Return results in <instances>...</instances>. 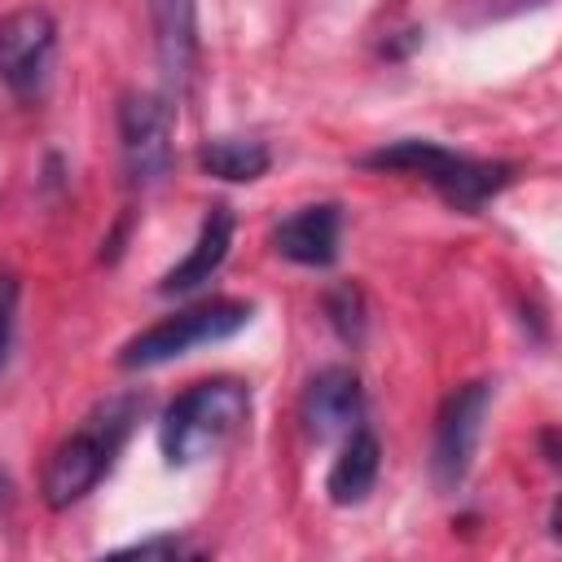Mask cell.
<instances>
[{
  "label": "cell",
  "instance_id": "1",
  "mask_svg": "<svg viewBox=\"0 0 562 562\" xmlns=\"http://www.w3.org/2000/svg\"><path fill=\"white\" fill-rule=\"evenodd\" d=\"M145 413V395H110L101 400L48 457L44 465V505L48 509H70L75 501H83L110 470H114V457L123 452L132 426L140 422Z\"/></svg>",
  "mask_w": 562,
  "mask_h": 562
},
{
  "label": "cell",
  "instance_id": "2",
  "mask_svg": "<svg viewBox=\"0 0 562 562\" xmlns=\"http://www.w3.org/2000/svg\"><path fill=\"white\" fill-rule=\"evenodd\" d=\"M250 422V386L241 378H202L184 386L158 417V452L171 470L198 465L228 448Z\"/></svg>",
  "mask_w": 562,
  "mask_h": 562
},
{
  "label": "cell",
  "instance_id": "3",
  "mask_svg": "<svg viewBox=\"0 0 562 562\" xmlns=\"http://www.w3.org/2000/svg\"><path fill=\"white\" fill-rule=\"evenodd\" d=\"M360 162L373 167V171H408V176H422L457 211H479L483 202H492L518 176L514 162L470 158V154H457V149H448L439 140H426V136H400V140L364 154Z\"/></svg>",
  "mask_w": 562,
  "mask_h": 562
},
{
  "label": "cell",
  "instance_id": "4",
  "mask_svg": "<svg viewBox=\"0 0 562 562\" xmlns=\"http://www.w3.org/2000/svg\"><path fill=\"white\" fill-rule=\"evenodd\" d=\"M255 321V303L250 299H202V303H189L154 325H145L140 334H132L123 347H119V369L136 373V369H158L176 356H189L193 347H211V342H224L233 334H241L246 325Z\"/></svg>",
  "mask_w": 562,
  "mask_h": 562
},
{
  "label": "cell",
  "instance_id": "5",
  "mask_svg": "<svg viewBox=\"0 0 562 562\" xmlns=\"http://www.w3.org/2000/svg\"><path fill=\"white\" fill-rule=\"evenodd\" d=\"M176 105L162 92L132 88L119 97V149L132 189H154L176 167Z\"/></svg>",
  "mask_w": 562,
  "mask_h": 562
},
{
  "label": "cell",
  "instance_id": "6",
  "mask_svg": "<svg viewBox=\"0 0 562 562\" xmlns=\"http://www.w3.org/2000/svg\"><path fill=\"white\" fill-rule=\"evenodd\" d=\"M492 408V382L474 378L461 382L443 395L435 413V439H430V479L439 492H457L474 465L479 439H483V417Z\"/></svg>",
  "mask_w": 562,
  "mask_h": 562
},
{
  "label": "cell",
  "instance_id": "7",
  "mask_svg": "<svg viewBox=\"0 0 562 562\" xmlns=\"http://www.w3.org/2000/svg\"><path fill=\"white\" fill-rule=\"evenodd\" d=\"M53 53H57V22L48 9L22 4L0 18V83L13 97L31 101L44 92Z\"/></svg>",
  "mask_w": 562,
  "mask_h": 562
},
{
  "label": "cell",
  "instance_id": "8",
  "mask_svg": "<svg viewBox=\"0 0 562 562\" xmlns=\"http://www.w3.org/2000/svg\"><path fill=\"white\" fill-rule=\"evenodd\" d=\"M299 417L307 439L316 443H334L342 435H351L364 422V386L360 373L347 364H325L307 378L303 400H299Z\"/></svg>",
  "mask_w": 562,
  "mask_h": 562
},
{
  "label": "cell",
  "instance_id": "9",
  "mask_svg": "<svg viewBox=\"0 0 562 562\" xmlns=\"http://www.w3.org/2000/svg\"><path fill=\"white\" fill-rule=\"evenodd\" d=\"M338 241H342V206L338 202L299 206L272 228V250L303 268H329L338 259Z\"/></svg>",
  "mask_w": 562,
  "mask_h": 562
},
{
  "label": "cell",
  "instance_id": "10",
  "mask_svg": "<svg viewBox=\"0 0 562 562\" xmlns=\"http://www.w3.org/2000/svg\"><path fill=\"white\" fill-rule=\"evenodd\" d=\"M233 228H237V224H233V211H228L224 202H215V206L202 215V224H198V237H193L189 255H184L176 268H167V272H162L158 294H189V290H198L202 281H211V277L220 272V263L228 259Z\"/></svg>",
  "mask_w": 562,
  "mask_h": 562
},
{
  "label": "cell",
  "instance_id": "11",
  "mask_svg": "<svg viewBox=\"0 0 562 562\" xmlns=\"http://www.w3.org/2000/svg\"><path fill=\"white\" fill-rule=\"evenodd\" d=\"M158 66L171 88H184L198 61V0H149Z\"/></svg>",
  "mask_w": 562,
  "mask_h": 562
},
{
  "label": "cell",
  "instance_id": "12",
  "mask_svg": "<svg viewBox=\"0 0 562 562\" xmlns=\"http://www.w3.org/2000/svg\"><path fill=\"white\" fill-rule=\"evenodd\" d=\"M378 470H382V443H378V435L360 422L351 435H342V448H338V457H334V465H329V479H325L329 501L342 505V509L369 501V492H373V483H378Z\"/></svg>",
  "mask_w": 562,
  "mask_h": 562
},
{
  "label": "cell",
  "instance_id": "13",
  "mask_svg": "<svg viewBox=\"0 0 562 562\" xmlns=\"http://www.w3.org/2000/svg\"><path fill=\"white\" fill-rule=\"evenodd\" d=\"M198 167L215 180L228 184H250L259 176H268L272 167V149L259 136H206L198 145Z\"/></svg>",
  "mask_w": 562,
  "mask_h": 562
},
{
  "label": "cell",
  "instance_id": "14",
  "mask_svg": "<svg viewBox=\"0 0 562 562\" xmlns=\"http://www.w3.org/2000/svg\"><path fill=\"white\" fill-rule=\"evenodd\" d=\"M321 307H325L329 329H334L347 347L364 342V329H369V303H364V290H360L356 281H334V285L321 294Z\"/></svg>",
  "mask_w": 562,
  "mask_h": 562
},
{
  "label": "cell",
  "instance_id": "15",
  "mask_svg": "<svg viewBox=\"0 0 562 562\" xmlns=\"http://www.w3.org/2000/svg\"><path fill=\"white\" fill-rule=\"evenodd\" d=\"M18 299H22V281L18 272H0V373L13 356V338H18Z\"/></svg>",
  "mask_w": 562,
  "mask_h": 562
},
{
  "label": "cell",
  "instance_id": "16",
  "mask_svg": "<svg viewBox=\"0 0 562 562\" xmlns=\"http://www.w3.org/2000/svg\"><path fill=\"white\" fill-rule=\"evenodd\" d=\"M202 549L189 544L184 536H149V540H132L123 549H114V558H198Z\"/></svg>",
  "mask_w": 562,
  "mask_h": 562
},
{
  "label": "cell",
  "instance_id": "17",
  "mask_svg": "<svg viewBox=\"0 0 562 562\" xmlns=\"http://www.w3.org/2000/svg\"><path fill=\"white\" fill-rule=\"evenodd\" d=\"M540 448H544L549 465H558V430H553V426H544V430H540Z\"/></svg>",
  "mask_w": 562,
  "mask_h": 562
},
{
  "label": "cell",
  "instance_id": "18",
  "mask_svg": "<svg viewBox=\"0 0 562 562\" xmlns=\"http://www.w3.org/2000/svg\"><path fill=\"white\" fill-rule=\"evenodd\" d=\"M9 501H13V483H9V474L0 470V509H4Z\"/></svg>",
  "mask_w": 562,
  "mask_h": 562
}]
</instances>
